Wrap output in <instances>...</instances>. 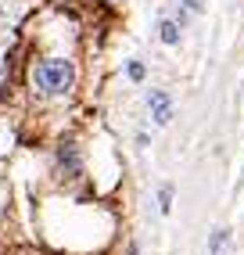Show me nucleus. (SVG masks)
<instances>
[{
    "mask_svg": "<svg viewBox=\"0 0 244 255\" xmlns=\"http://www.w3.org/2000/svg\"><path fill=\"white\" fill-rule=\"evenodd\" d=\"M76 61L72 58H61V54H40V58H32L29 65V87L36 97L43 101H61L76 90Z\"/></svg>",
    "mask_w": 244,
    "mask_h": 255,
    "instance_id": "obj_1",
    "label": "nucleus"
},
{
    "mask_svg": "<svg viewBox=\"0 0 244 255\" xmlns=\"http://www.w3.org/2000/svg\"><path fill=\"white\" fill-rule=\"evenodd\" d=\"M147 108H151V115H154V123H158V126L172 123V97L165 90H151L147 94Z\"/></svg>",
    "mask_w": 244,
    "mask_h": 255,
    "instance_id": "obj_2",
    "label": "nucleus"
},
{
    "mask_svg": "<svg viewBox=\"0 0 244 255\" xmlns=\"http://www.w3.org/2000/svg\"><path fill=\"white\" fill-rule=\"evenodd\" d=\"M58 165L65 169V176L79 173V151H76V144H72V140H65V144L58 147Z\"/></svg>",
    "mask_w": 244,
    "mask_h": 255,
    "instance_id": "obj_3",
    "label": "nucleus"
},
{
    "mask_svg": "<svg viewBox=\"0 0 244 255\" xmlns=\"http://www.w3.org/2000/svg\"><path fill=\"white\" fill-rule=\"evenodd\" d=\"M158 36H162L165 47H176V43H180V25L172 22V18H162V22H158Z\"/></svg>",
    "mask_w": 244,
    "mask_h": 255,
    "instance_id": "obj_4",
    "label": "nucleus"
},
{
    "mask_svg": "<svg viewBox=\"0 0 244 255\" xmlns=\"http://www.w3.org/2000/svg\"><path fill=\"white\" fill-rule=\"evenodd\" d=\"M126 76H129L133 83H144V76H147V69H144V61H129V65H126Z\"/></svg>",
    "mask_w": 244,
    "mask_h": 255,
    "instance_id": "obj_5",
    "label": "nucleus"
},
{
    "mask_svg": "<svg viewBox=\"0 0 244 255\" xmlns=\"http://www.w3.org/2000/svg\"><path fill=\"white\" fill-rule=\"evenodd\" d=\"M158 209H162L165 216L172 212V187H169V183H165V187H162V191H158Z\"/></svg>",
    "mask_w": 244,
    "mask_h": 255,
    "instance_id": "obj_6",
    "label": "nucleus"
},
{
    "mask_svg": "<svg viewBox=\"0 0 244 255\" xmlns=\"http://www.w3.org/2000/svg\"><path fill=\"white\" fill-rule=\"evenodd\" d=\"M223 241H226V230H216L212 234V245H208V255H219L223 252Z\"/></svg>",
    "mask_w": 244,
    "mask_h": 255,
    "instance_id": "obj_7",
    "label": "nucleus"
},
{
    "mask_svg": "<svg viewBox=\"0 0 244 255\" xmlns=\"http://www.w3.org/2000/svg\"><path fill=\"white\" fill-rule=\"evenodd\" d=\"M187 11H205V0H183Z\"/></svg>",
    "mask_w": 244,
    "mask_h": 255,
    "instance_id": "obj_8",
    "label": "nucleus"
}]
</instances>
